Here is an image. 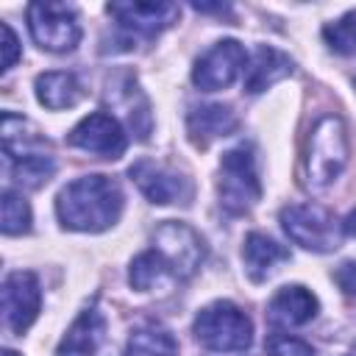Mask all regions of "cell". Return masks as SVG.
Returning <instances> with one entry per match:
<instances>
[{
  "label": "cell",
  "instance_id": "cell-15",
  "mask_svg": "<svg viewBox=\"0 0 356 356\" xmlns=\"http://www.w3.org/2000/svg\"><path fill=\"white\" fill-rule=\"evenodd\" d=\"M286 259H289V250L284 245H278L275 239H270V236H264L259 231H253V234L245 236L242 261H245V270H248V275L253 281H264Z\"/></svg>",
  "mask_w": 356,
  "mask_h": 356
},
{
  "label": "cell",
  "instance_id": "cell-21",
  "mask_svg": "<svg viewBox=\"0 0 356 356\" xmlns=\"http://www.w3.org/2000/svg\"><path fill=\"white\" fill-rule=\"evenodd\" d=\"M167 275H172L167 270V264L161 261V256L156 250H145L134 259L131 264V284L136 289H153L156 284H161Z\"/></svg>",
  "mask_w": 356,
  "mask_h": 356
},
{
  "label": "cell",
  "instance_id": "cell-9",
  "mask_svg": "<svg viewBox=\"0 0 356 356\" xmlns=\"http://www.w3.org/2000/svg\"><path fill=\"white\" fill-rule=\"evenodd\" d=\"M131 178L134 184L142 189V195L153 203H186L192 197V184L189 178H184L181 172L170 170L167 164L150 161V159H139L136 164H131Z\"/></svg>",
  "mask_w": 356,
  "mask_h": 356
},
{
  "label": "cell",
  "instance_id": "cell-25",
  "mask_svg": "<svg viewBox=\"0 0 356 356\" xmlns=\"http://www.w3.org/2000/svg\"><path fill=\"white\" fill-rule=\"evenodd\" d=\"M267 353L270 356H314L309 342L289 337V334H270L267 337Z\"/></svg>",
  "mask_w": 356,
  "mask_h": 356
},
{
  "label": "cell",
  "instance_id": "cell-8",
  "mask_svg": "<svg viewBox=\"0 0 356 356\" xmlns=\"http://www.w3.org/2000/svg\"><path fill=\"white\" fill-rule=\"evenodd\" d=\"M245 64H248L245 47L236 39H222L197 58L192 70V81L203 92H217L231 86L239 78V72H245Z\"/></svg>",
  "mask_w": 356,
  "mask_h": 356
},
{
  "label": "cell",
  "instance_id": "cell-27",
  "mask_svg": "<svg viewBox=\"0 0 356 356\" xmlns=\"http://www.w3.org/2000/svg\"><path fill=\"white\" fill-rule=\"evenodd\" d=\"M334 281L345 295H356V261H342L334 273Z\"/></svg>",
  "mask_w": 356,
  "mask_h": 356
},
{
  "label": "cell",
  "instance_id": "cell-16",
  "mask_svg": "<svg viewBox=\"0 0 356 356\" xmlns=\"http://www.w3.org/2000/svg\"><path fill=\"white\" fill-rule=\"evenodd\" d=\"M186 125H189V134L197 145H209L211 139H220V136H228L236 131V114L220 103L197 106L189 111Z\"/></svg>",
  "mask_w": 356,
  "mask_h": 356
},
{
  "label": "cell",
  "instance_id": "cell-19",
  "mask_svg": "<svg viewBox=\"0 0 356 356\" xmlns=\"http://www.w3.org/2000/svg\"><path fill=\"white\" fill-rule=\"evenodd\" d=\"M36 97L42 106L61 111V108H72L83 97V89L78 78L70 72H44L36 78Z\"/></svg>",
  "mask_w": 356,
  "mask_h": 356
},
{
  "label": "cell",
  "instance_id": "cell-11",
  "mask_svg": "<svg viewBox=\"0 0 356 356\" xmlns=\"http://www.w3.org/2000/svg\"><path fill=\"white\" fill-rule=\"evenodd\" d=\"M70 145L103 159H120L125 153V134L120 122L108 114H89L70 131Z\"/></svg>",
  "mask_w": 356,
  "mask_h": 356
},
{
  "label": "cell",
  "instance_id": "cell-24",
  "mask_svg": "<svg viewBox=\"0 0 356 356\" xmlns=\"http://www.w3.org/2000/svg\"><path fill=\"white\" fill-rule=\"evenodd\" d=\"M31 228V209L22 195L6 189L3 192V234L17 236Z\"/></svg>",
  "mask_w": 356,
  "mask_h": 356
},
{
  "label": "cell",
  "instance_id": "cell-2",
  "mask_svg": "<svg viewBox=\"0 0 356 356\" xmlns=\"http://www.w3.org/2000/svg\"><path fill=\"white\" fill-rule=\"evenodd\" d=\"M345 164H348L345 125H342L339 117L325 114L312 128L309 147H306V175H309V184L314 189L328 186L331 181H337V175L342 172Z\"/></svg>",
  "mask_w": 356,
  "mask_h": 356
},
{
  "label": "cell",
  "instance_id": "cell-7",
  "mask_svg": "<svg viewBox=\"0 0 356 356\" xmlns=\"http://www.w3.org/2000/svg\"><path fill=\"white\" fill-rule=\"evenodd\" d=\"M153 250L161 256L172 278H189L203 259L200 236L184 222H161L153 234Z\"/></svg>",
  "mask_w": 356,
  "mask_h": 356
},
{
  "label": "cell",
  "instance_id": "cell-5",
  "mask_svg": "<svg viewBox=\"0 0 356 356\" xmlns=\"http://www.w3.org/2000/svg\"><path fill=\"white\" fill-rule=\"evenodd\" d=\"M281 225L292 242H298L300 248L314 250V253H328V250L339 248V239H342L337 220L328 211H323L320 206H309V203L286 206L281 211Z\"/></svg>",
  "mask_w": 356,
  "mask_h": 356
},
{
  "label": "cell",
  "instance_id": "cell-29",
  "mask_svg": "<svg viewBox=\"0 0 356 356\" xmlns=\"http://www.w3.org/2000/svg\"><path fill=\"white\" fill-rule=\"evenodd\" d=\"M3 356H19V353H14V350H3Z\"/></svg>",
  "mask_w": 356,
  "mask_h": 356
},
{
  "label": "cell",
  "instance_id": "cell-13",
  "mask_svg": "<svg viewBox=\"0 0 356 356\" xmlns=\"http://www.w3.org/2000/svg\"><path fill=\"white\" fill-rule=\"evenodd\" d=\"M267 312L273 325H303L317 314V298L306 286H284L275 292Z\"/></svg>",
  "mask_w": 356,
  "mask_h": 356
},
{
  "label": "cell",
  "instance_id": "cell-4",
  "mask_svg": "<svg viewBox=\"0 0 356 356\" xmlns=\"http://www.w3.org/2000/svg\"><path fill=\"white\" fill-rule=\"evenodd\" d=\"M261 195L256 161L250 147L239 145L228 150L220 161V203L231 214H245Z\"/></svg>",
  "mask_w": 356,
  "mask_h": 356
},
{
  "label": "cell",
  "instance_id": "cell-14",
  "mask_svg": "<svg viewBox=\"0 0 356 356\" xmlns=\"http://www.w3.org/2000/svg\"><path fill=\"white\" fill-rule=\"evenodd\" d=\"M103 331H106V320L95 306L81 312V317L70 325L67 337L61 339L56 356H95L100 348Z\"/></svg>",
  "mask_w": 356,
  "mask_h": 356
},
{
  "label": "cell",
  "instance_id": "cell-10",
  "mask_svg": "<svg viewBox=\"0 0 356 356\" xmlns=\"http://www.w3.org/2000/svg\"><path fill=\"white\" fill-rule=\"evenodd\" d=\"M39 306H42V292H39L36 275L28 270L11 273L3 284V314H6L8 331L14 334L28 331V325L39 314Z\"/></svg>",
  "mask_w": 356,
  "mask_h": 356
},
{
  "label": "cell",
  "instance_id": "cell-26",
  "mask_svg": "<svg viewBox=\"0 0 356 356\" xmlns=\"http://www.w3.org/2000/svg\"><path fill=\"white\" fill-rule=\"evenodd\" d=\"M17 56H19V44H17V36H14L11 25H8V22H3V72H8V70L14 67Z\"/></svg>",
  "mask_w": 356,
  "mask_h": 356
},
{
  "label": "cell",
  "instance_id": "cell-23",
  "mask_svg": "<svg viewBox=\"0 0 356 356\" xmlns=\"http://www.w3.org/2000/svg\"><path fill=\"white\" fill-rule=\"evenodd\" d=\"M323 39L334 53L353 56L356 53V11H348L337 22H328L323 28Z\"/></svg>",
  "mask_w": 356,
  "mask_h": 356
},
{
  "label": "cell",
  "instance_id": "cell-28",
  "mask_svg": "<svg viewBox=\"0 0 356 356\" xmlns=\"http://www.w3.org/2000/svg\"><path fill=\"white\" fill-rule=\"evenodd\" d=\"M345 231H348L350 236H356V209L348 214V220H345Z\"/></svg>",
  "mask_w": 356,
  "mask_h": 356
},
{
  "label": "cell",
  "instance_id": "cell-17",
  "mask_svg": "<svg viewBox=\"0 0 356 356\" xmlns=\"http://www.w3.org/2000/svg\"><path fill=\"white\" fill-rule=\"evenodd\" d=\"M289 72H292V61H289V56H284V53L275 50V47L261 44V47L256 50L250 67H248L245 89L253 92V95H256V92H264L267 86H273L275 81H281V78L289 75Z\"/></svg>",
  "mask_w": 356,
  "mask_h": 356
},
{
  "label": "cell",
  "instance_id": "cell-1",
  "mask_svg": "<svg viewBox=\"0 0 356 356\" xmlns=\"http://www.w3.org/2000/svg\"><path fill=\"white\" fill-rule=\"evenodd\" d=\"M56 211L64 228L103 231L117 222L122 211L120 184L108 175H83L58 192Z\"/></svg>",
  "mask_w": 356,
  "mask_h": 356
},
{
  "label": "cell",
  "instance_id": "cell-20",
  "mask_svg": "<svg viewBox=\"0 0 356 356\" xmlns=\"http://www.w3.org/2000/svg\"><path fill=\"white\" fill-rule=\"evenodd\" d=\"M175 353H178V345L172 334L153 323L136 328L125 348V356H175Z\"/></svg>",
  "mask_w": 356,
  "mask_h": 356
},
{
  "label": "cell",
  "instance_id": "cell-12",
  "mask_svg": "<svg viewBox=\"0 0 356 356\" xmlns=\"http://www.w3.org/2000/svg\"><path fill=\"white\" fill-rule=\"evenodd\" d=\"M108 14L117 17V22L128 31L156 36L159 31L170 28L181 11L175 3H111Z\"/></svg>",
  "mask_w": 356,
  "mask_h": 356
},
{
  "label": "cell",
  "instance_id": "cell-6",
  "mask_svg": "<svg viewBox=\"0 0 356 356\" xmlns=\"http://www.w3.org/2000/svg\"><path fill=\"white\" fill-rule=\"evenodd\" d=\"M28 28L36 44L53 53H67L81 42V25L75 8L67 3H31Z\"/></svg>",
  "mask_w": 356,
  "mask_h": 356
},
{
  "label": "cell",
  "instance_id": "cell-3",
  "mask_svg": "<svg viewBox=\"0 0 356 356\" xmlns=\"http://www.w3.org/2000/svg\"><path fill=\"white\" fill-rule=\"evenodd\" d=\"M253 325L242 309H236L228 300H217L195 317V337L203 348L217 353H234L245 350L250 345Z\"/></svg>",
  "mask_w": 356,
  "mask_h": 356
},
{
  "label": "cell",
  "instance_id": "cell-22",
  "mask_svg": "<svg viewBox=\"0 0 356 356\" xmlns=\"http://www.w3.org/2000/svg\"><path fill=\"white\" fill-rule=\"evenodd\" d=\"M53 172H56L53 159L42 153V156H31V159L14 161L11 181H17V184H19V186H25V189H36V186H42Z\"/></svg>",
  "mask_w": 356,
  "mask_h": 356
},
{
  "label": "cell",
  "instance_id": "cell-18",
  "mask_svg": "<svg viewBox=\"0 0 356 356\" xmlns=\"http://www.w3.org/2000/svg\"><path fill=\"white\" fill-rule=\"evenodd\" d=\"M47 142L39 136V131L25 122L22 117L6 111L3 114V150L8 159L14 161H22V159H31V156H42V147Z\"/></svg>",
  "mask_w": 356,
  "mask_h": 356
}]
</instances>
